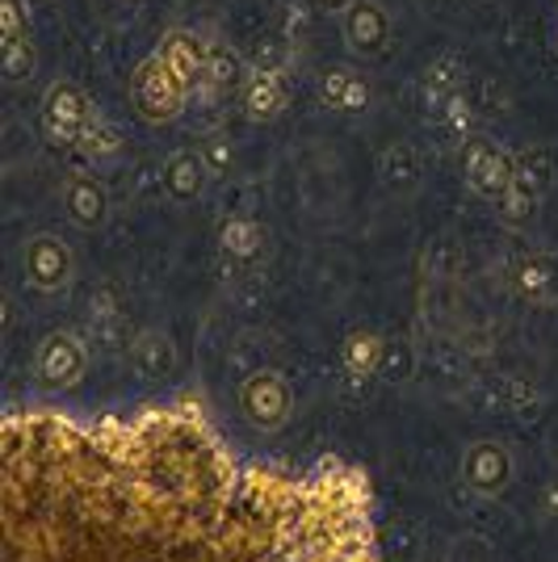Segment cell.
<instances>
[{"label": "cell", "instance_id": "cell-19", "mask_svg": "<svg viewBox=\"0 0 558 562\" xmlns=\"http://www.w3.org/2000/svg\"><path fill=\"white\" fill-rule=\"evenodd\" d=\"M34 68H38V50H34V34L0 43V76H4L9 85H25V80L34 76Z\"/></svg>", "mask_w": 558, "mask_h": 562}, {"label": "cell", "instance_id": "cell-13", "mask_svg": "<svg viewBox=\"0 0 558 562\" xmlns=\"http://www.w3.org/2000/svg\"><path fill=\"white\" fill-rule=\"evenodd\" d=\"M168 68L177 71L181 80H186L189 89H198V85H207V68H210V47L198 38V34H189V30H168L160 38V47H156Z\"/></svg>", "mask_w": 558, "mask_h": 562}, {"label": "cell", "instance_id": "cell-3", "mask_svg": "<svg viewBox=\"0 0 558 562\" xmlns=\"http://www.w3.org/2000/svg\"><path fill=\"white\" fill-rule=\"evenodd\" d=\"M93 101L89 93L76 85V80H55L43 97V139L51 147H80V135L89 131V122H93Z\"/></svg>", "mask_w": 558, "mask_h": 562}, {"label": "cell", "instance_id": "cell-17", "mask_svg": "<svg viewBox=\"0 0 558 562\" xmlns=\"http://www.w3.org/2000/svg\"><path fill=\"white\" fill-rule=\"evenodd\" d=\"M135 361H140L143 374L168 378L177 370V345H172V336L160 328L140 331V340H135Z\"/></svg>", "mask_w": 558, "mask_h": 562}, {"label": "cell", "instance_id": "cell-11", "mask_svg": "<svg viewBox=\"0 0 558 562\" xmlns=\"http://www.w3.org/2000/svg\"><path fill=\"white\" fill-rule=\"evenodd\" d=\"M210 186V168L202 160V151H193V147H181V151H172L168 160H164V193H168V202H177V206H193Z\"/></svg>", "mask_w": 558, "mask_h": 562}, {"label": "cell", "instance_id": "cell-4", "mask_svg": "<svg viewBox=\"0 0 558 562\" xmlns=\"http://www.w3.org/2000/svg\"><path fill=\"white\" fill-rule=\"evenodd\" d=\"M458 479L470 495L479 499H504L512 492V479H516V462H512V449L495 437H483V441H470L462 449V467H458Z\"/></svg>", "mask_w": 558, "mask_h": 562}, {"label": "cell", "instance_id": "cell-23", "mask_svg": "<svg viewBox=\"0 0 558 562\" xmlns=\"http://www.w3.org/2000/svg\"><path fill=\"white\" fill-rule=\"evenodd\" d=\"M25 34H30L25 0H0V43H9V38H25Z\"/></svg>", "mask_w": 558, "mask_h": 562}, {"label": "cell", "instance_id": "cell-16", "mask_svg": "<svg viewBox=\"0 0 558 562\" xmlns=\"http://www.w3.org/2000/svg\"><path fill=\"white\" fill-rule=\"evenodd\" d=\"M382 357H387V340L370 328L349 331L345 345H341V366L349 378H373L382 370Z\"/></svg>", "mask_w": 558, "mask_h": 562}, {"label": "cell", "instance_id": "cell-7", "mask_svg": "<svg viewBox=\"0 0 558 562\" xmlns=\"http://www.w3.org/2000/svg\"><path fill=\"white\" fill-rule=\"evenodd\" d=\"M512 168H516V156L504 151L500 143L491 139H470L466 143V186L475 189L483 202H504L512 186Z\"/></svg>", "mask_w": 558, "mask_h": 562}, {"label": "cell", "instance_id": "cell-10", "mask_svg": "<svg viewBox=\"0 0 558 562\" xmlns=\"http://www.w3.org/2000/svg\"><path fill=\"white\" fill-rule=\"evenodd\" d=\"M290 105V85L278 68H253L239 85V110L248 122H278Z\"/></svg>", "mask_w": 558, "mask_h": 562}, {"label": "cell", "instance_id": "cell-15", "mask_svg": "<svg viewBox=\"0 0 558 562\" xmlns=\"http://www.w3.org/2000/svg\"><path fill=\"white\" fill-rule=\"evenodd\" d=\"M265 227L256 223L253 214H232L223 227H219V248L227 252V257L235 260V265H248V260H256L260 252H265Z\"/></svg>", "mask_w": 558, "mask_h": 562}, {"label": "cell", "instance_id": "cell-24", "mask_svg": "<svg viewBox=\"0 0 558 562\" xmlns=\"http://www.w3.org/2000/svg\"><path fill=\"white\" fill-rule=\"evenodd\" d=\"M442 114H445V122H449L454 131H466V126H470V105H466V97L458 93V89L442 101Z\"/></svg>", "mask_w": 558, "mask_h": 562}, {"label": "cell", "instance_id": "cell-2", "mask_svg": "<svg viewBox=\"0 0 558 562\" xmlns=\"http://www.w3.org/2000/svg\"><path fill=\"white\" fill-rule=\"evenodd\" d=\"M189 97H193V89H189L186 80L164 64L156 50H152L140 68H135V76H131V101H135V114H140L143 122H152V126H160V122H177V117L186 114Z\"/></svg>", "mask_w": 558, "mask_h": 562}, {"label": "cell", "instance_id": "cell-14", "mask_svg": "<svg viewBox=\"0 0 558 562\" xmlns=\"http://www.w3.org/2000/svg\"><path fill=\"white\" fill-rule=\"evenodd\" d=\"M320 97L336 114H361L370 110V85L349 68H327L320 76Z\"/></svg>", "mask_w": 558, "mask_h": 562}, {"label": "cell", "instance_id": "cell-18", "mask_svg": "<svg viewBox=\"0 0 558 562\" xmlns=\"http://www.w3.org/2000/svg\"><path fill=\"white\" fill-rule=\"evenodd\" d=\"M512 290L534 306L550 303V294H555V273H550V265H546V260H521L516 273H512Z\"/></svg>", "mask_w": 558, "mask_h": 562}, {"label": "cell", "instance_id": "cell-8", "mask_svg": "<svg viewBox=\"0 0 558 562\" xmlns=\"http://www.w3.org/2000/svg\"><path fill=\"white\" fill-rule=\"evenodd\" d=\"M546 186H550V168L537 151H516V168H512V186L509 198L500 202V218L509 227H525L529 214L537 211V202L546 198Z\"/></svg>", "mask_w": 558, "mask_h": 562}, {"label": "cell", "instance_id": "cell-1", "mask_svg": "<svg viewBox=\"0 0 558 562\" xmlns=\"http://www.w3.org/2000/svg\"><path fill=\"white\" fill-rule=\"evenodd\" d=\"M235 407H239V420L256 432H281L294 416V386L281 370L260 366L239 382Z\"/></svg>", "mask_w": 558, "mask_h": 562}, {"label": "cell", "instance_id": "cell-21", "mask_svg": "<svg viewBox=\"0 0 558 562\" xmlns=\"http://www.w3.org/2000/svg\"><path fill=\"white\" fill-rule=\"evenodd\" d=\"M118 147H122V139H118L114 122H105L101 114H93L89 131L80 135V151H85L89 160H110V156H118Z\"/></svg>", "mask_w": 558, "mask_h": 562}, {"label": "cell", "instance_id": "cell-9", "mask_svg": "<svg viewBox=\"0 0 558 562\" xmlns=\"http://www.w3.org/2000/svg\"><path fill=\"white\" fill-rule=\"evenodd\" d=\"M341 34L345 47L357 55H382L391 43V13L382 0H353L349 9L341 13Z\"/></svg>", "mask_w": 558, "mask_h": 562}, {"label": "cell", "instance_id": "cell-5", "mask_svg": "<svg viewBox=\"0 0 558 562\" xmlns=\"http://www.w3.org/2000/svg\"><path fill=\"white\" fill-rule=\"evenodd\" d=\"M22 278L34 294H64L76 278V257L59 235H30L22 244Z\"/></svg>", "mask_w": 558, "mask_h": 562}, {"label": "cell", "instance_id": "cell-6", "mask_svg": "<svg viewBox=\"0 0 558 562\" xmlns=\"http://www.w3.org/2000/svg\"><path fill=\"white\" fill-rule=\"evenodd\" d=\"M34 374H38V382L47 391H71V386H80L85 374H89V349H85V340L68 328L51 331L47 340L38 345Z\"/></svg>", "mask_w": 558, "mask_h": 562}, {"label": "cell", "instance_id": "cell-25", "mask_svg": "<svg viewBox=\"0 0 558 562\" xmlns=\"http://www.w3.org/2000/svg\"><path fill=\"white\" fill-rule=\"evenodd\" d=\"M315 4H320L324 13H345V9H349L353 0H315Z\"/></svg>", "mask_w": 558, "mask_h": 562}, {"label": "cell", "instance_id": "cell-12", "mask_svg": "<svg viewBox=\"0 0 558 562\" xmlns=\"http://www.w3.org/2000/svg\"><path fill=\"white\" fill-rule=\"evenodd\" d=\"M64 211H68V218L80 232H101L105 218H110V198H105L97 177L71 172L68 186H64Z\"/></svg>", "mask_w": 558, "mask_h": 562}, {"label": "cell", "instance_id": "cell-22", "mask_svg": "<svg viewBox=\"0 0 558 562\" xmlns=\"http://www.w3.org/2000/svg\"><path fill=\"white\" fill-rule=\"evenodd\" d=\"M198 147H202V160H207V168H210V172H219V177H223V172L235 165L232 139H227V135H219V131H214V135H207V139L198 143Z\"/></svg>", "mask_w": 558, "mask_h": 562}, {"label": "cell", "instance_id": "cell-20", "mask_svg": "<svg viewBox=\"0 0 558 562\" xmlns=\"http://www.w3.org/2000/svg\"><path fill=\"white\" fill-rule=\"evenodd\" d=\"M244 76H248V71L239 68V59H235L232 50H227V47H210V68H207V85H210V89H219V93L235 89V93H239Z\"/></svg>", "mask_w": 558, "mask_h": 562}]
</instances>
